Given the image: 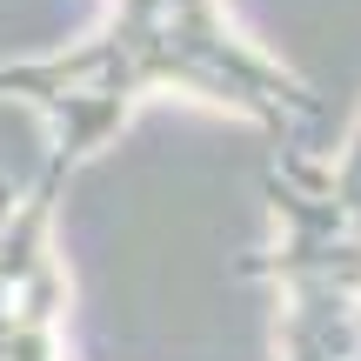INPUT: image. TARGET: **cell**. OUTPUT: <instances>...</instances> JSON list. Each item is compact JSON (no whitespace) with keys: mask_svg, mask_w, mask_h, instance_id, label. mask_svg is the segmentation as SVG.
<instances>
[{"mask_svg":"<svg viewBox=\"0 0 361 361\" xmlns=\"http://www.w3.org/2000/svg\"><path fill=\"white\" fill-rule=\"evenodd\" d=\"M161 94L228 107L261 128L308 114V87L241 34L228 0H101V27L80 47L0 61V101H20L40 121V174L61 188Z\"/></svg>","mask_w":361,"mask_h":361,"instance_id":"6da1fadb","label":"cell"},{"mask_svg":"<svg viewBox=\"0 0 361 361\" xmlns=\"http://www.w3.org/2000/svg\"><path fill=\"white\" fill-rule=\"evenodd\" d=\"M61 180L0 174V361H74L67 355V268L54 247Z\"/></svg>","mask_w":361,"mask_h":361,"instance_id":"7a4b0ae2","label":"cell"}]
</instances>
